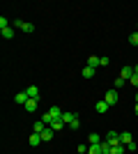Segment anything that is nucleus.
<instances>
[{"instance_id": "20", "label": "nucleus", "mask_w": 138, "mask_h": 154, "mask_svg": "<svg viewBox=\"0 0 138 154\" xmlns=\"http://www.w3.org/2000/svg\"><path fill=\"white\" fill-rule=\"evenodd\" d=\"M87 154H104L101 152V145H90V147H87Z\"/></svg>"}, {"instance_id": "11", "label": "nucleus", "mask_w": 138, "mask_h": 154, "mask_svg": "<svg viewBox=\"0 0 138 154\" xmlns=\"http://www.w3.org/2000/svg\"><path fill=\"white\" fill-rule=\"evenodd\" d=\"M120 143H122V145H129V143H133V136L129 134V131H124V134H120Z\"/></svg>"}, {"instance_id": "18", "label": "nucleus", "mask_w": 138, "mask_h": 154, "mask_svg": "<svg viewBox=\"0 0 138 154\" xmlns=\"http://www.w3.org/2000/svg\"><path fill=\"white\" fill-rule=\"evenodd\" d=\"M108 108H111V106H108V103H106L104 99H101V101H97V113H106Z\"/></svg>"}, {"instance_id": "8", "label": "nucleus", "mask_w": 138, "mask_h": 154, "mask_svg": "<svg viewBox=\"0 0 138 154\" xmlns=\"http://www.w3.org/2000/svg\"><path fill=\"white\" fill-rule=\"evenodd\" d=\"M131 76H133V67H122V71H120V78H124V81H129Z\"/></svg>"}, {"instance_id": "2", "label": "nucleus", "mask_w": 138, "mask_h": 154, "mask_svg": "<svg viewBox=\"0 0 138 154\" xmlns=\"http://www.w3.org/2000/svg\"><path fill=\"white\" fill-rule=\"evenodd\" d=\"M104 101L108 103V106H115V103H118V92H115V90H108L104 94Z\"/></svg>"}, {"instance_id": "6", "label": "nucleus", "mask_w": 138, "mask_h": 154, "mask_svg": "<svg viewBox=\"0 0 138 154\" xmlns=\"http://www.w3.org/2000/svg\"><path fill=\"white\" fill-rule=\"evenodd\" d=\"M28 143H30V147H37L39 143H44V138H41V134H32L28 138Z\"/></svg>"}, {"instance_id": "7", "label": "nucleus", "mask_w": 138, "mask_h": 154, "mask_svg": "<svg viewBox=\"0 0 138 154\" xmlns=\"http://www.w3.org/2000/svg\"><path fill=\"white\" fill-rule=\"evenodd\" d=\"M74 120H78V115H76V113H62V122H65L67 127H69Z\"/></svg>"}, {"instance_id": "3", "label": "nucleus", "mask_w": 138, "mask_h": 154, "mask_svg": "<svg viewBox=\"0 0 138 154\" xmlns=\"http://www.w3.org/2000/svg\"><path fill=\"white\" fill-rule=\"evenodd\" d=\"M104 140H108V145H122V143H120V134H115V131H108V134H106V138Z\"/></svg>"}, {"instance_id": "10", "label": "nucleus", "mask_w": 138, "mask_h": 154, "mask_svg": "<svg viewBox=\"0 0 138 154\" xmlns=\"http://www.w3.org/2000/svg\"><path fill=\"white\" fill-rule=\"evenodd\" d=\"M53 136H55V131H53L51 127H46L44 131H41V138H44V143H48V140L53 138Z\"/></svg>"}, {"instance_id": "9", "label": "nucleus", "mask_w": 138, "mask_h": 154, "mask_svg": "<svg viewBox=\"0 0 138 154\" xmlns=\"http://www.w3.org/2000/svg\"><path fill=\"white\" fill-rule=\"evenodd\" d=\"M101 143H104V140H101V136H99V134H90V136H87V145H101Z\"/></svg>"}, {"instance_id": "21", "label": "nucleus", "mask_w": 138, "mask_h": 154, "mask_svg": "<svg viewBox=\"0 0 138 154\" xmlns=\"http://www.w3.org/2000/svg\"><path fill=\"white\" fill-rule=\"evenodd\" d=\"M44 129H46V124L41 122V120H37V122H35V134H41Z\"/></svg>"}, {"instance_id": "29", "label": "nucleus", "mask_w": 138, "mask_h": 154, "mask_svg": "<svg viewBox=\"0 0 138 154\" xmlns=\"http://www.w3.org/2000/svg\"><path fill=\"white\" fill-rule=\"evenodd\" d=\"M78 127H81V120H74V122L69 124V129H78Z\"/></svg>"}, {"instance_id": "25", "label": "nucleus", "mask_w": 138, "mask_h": 154, "mask_svg": "<svg viewBox=\"0 0 138 154\" xmlns=\"http://www.w3.org/2000/svg\"><path fill=\"white\" fill-rule=\"evenodd\" d=\"M2 28H9V21H7L5 16H0V30H2Z\"/></svg>"}, {"instance_id": "4", "label": "nucleus", "mask_w": 138, "mask_h": 154, "mask_svg": "<svg viewBox=\"0 0 138 154\" xmlns=\"http://www.w3.org/2000/svg\"><path fill=\"white\" fill-rule=\"evenodd\" d=\"M37 106H39V99H28L23 108H26L28 113H35V110H37Z\"/></svg>"}, {"instance_id": "13", "label": "nucleus", "mask_w": 138, "mask_h": 154, "mask_svg": "<svg viewBox=\"0 0 138 154\" xmlns=\"http://www.w3.org/2000/svg\"><path fill=\"white\" fill-rule=\"evenodd\" d=\"M51 129H53V131H62V129H65V122H62V117H58V120H53Z\"/></svg>"}, {"instance_id": "32", "label": "nucleus", "mask_w": 138, "mask_h": 154, "mask_svg": "<svg viewBox=\"0 0 138 154\" xmlns=\"http://www.w3.org/2000/svg\"><path fill=\"white\" fill-rule=\"evenodd\" d=\"M133 74H138V64H133Z\"/></svg>"}, {"instance_id": "1", "label": "nucleus", "mask_w": 138, "mask_h": 154, "mask_svg": "<svg viewBox=\"0 0 138 154\" xmlns=\"http://www.w3.org/2000/svg\"><path fill=\"white\" fill-rule=\"evenodd\" d=\"M14 28H19L21 32H35V26L28 21H14Z\"/></svg>"}, {"instance_id": "17", "label": "nucleus", "mask_w": 138, "mask_h": 154, "mask_svg": "<svg viewBox=\"0 0 138 154\" xmlns=\"http://www.w3.org/2000/svg\"><path fill=\"white\" fill-rule=\"evenodd\" d=\"M127 152V145H113L111 147V154H124Z\"/></svg>"}, {"instance_id": "33", "label": "nucleus", "mask_w": 138, "mask_h": 154, "mask_svg": "<svg viewBox=\"0 0 138 154\" xmlns=\"http://www.w3.org/2000/svg\"><path fill=\"white\" fill-rule=\"evenodd\" d=\"M133 101H136V103H138V92H136V97H133Z\"/></svg>"}, {"instance_id": "26", "label": "nucleus", "mask_w": 138, "mask_h": 154, "mask_svg": "<svg viewBox=\"0 0 138 154\" xmlns=\"http://www.w3.org/2000/svg\"><path fill=\"white\" fill-rule=\"evenodd\" d=\"M129 83H131V85H133V88H138V74H133V76H131V78H129Z\"/></svg>"}, {"instance_id": "31", "label": "nucleus", "mask_w": 138, "mask_h": 154, "mask_svg": "<svg viewBox=\"0 0 138 154\" xmlns=\"http://www.w3.org/2000/svg\"><path fill=\"white\" fill-rule=\"evenodd\" d=\"M133 115H136V117H138V103H136V108H133Z\"/></svg>"}, {"instance_id": "24", "label": "nucleus", "mask_w": 138, "mask_h": 154, "mask_svg": "<svg viewBox=\"0 0 138 154\" xmlns=\"http://www.w3.org/2000/svg\"><path fill=\"white\" fill-rule=\"evenodd\" d=\"M101 152H104V154H111V145H108V140L101 143Z\"/></svg>"}, {"instance_id": "28", "label": "nucleus", "mask_w": 138, "mask_h": 154, "mask_svg": "<svg viewBox=\"0 0 138 154\" xmlns=\"http://www.w3.org/2000/svg\"><path fill=\"white\" fill-rule=\"evenodd\" d=\"M124 83H127L124 78H115V88H122V85H124Z\"/></svg>"}, {"instance_id": "19", "label": "nucleus", "mask_w": 138, "mask_h": 154, "mask_svg": "<svg viewBox=\"0 0 138 154\" xmlns=\"http://www.w3.org/2000/svg\"><path fill=\"white\" fill-rule=\"evenodd\" d=\"M81 74H83V78H92V76H94V69H92V67H87V64H85Z\"/></svg>"}, {"instance_id": "30", "label": "nucleus", "mask_w": 138, "mask_h": 154, "mask_svg": "<svg viewBox=\"0 0 138 154\" xmlns=\"http://www.w3.org/2000/svg\"><path fill=\"white\" fill-rule=\"evenodd\" d=\"M127 152H136V143H129V145H127Z\"/></svg>"}, {"instance_id": "5", "label": "nucleus", "mask_w": 138, "mask_h": 154, "mask_svg": "<svg viewBox=\"0 0 138 154\" xmlns=\"http://www.w3.org/2000/svg\"><path fill=\"white\" fill-rule=\"evenodd\" d=\"M28 99H30V97H28V92H26V90H23V92H19V94L14 97V101L19 103V106H26V101H28Z\"/></svg>"}, {"instance_id": "22", "label": "nucleus", "mask_w": 138, "mask_h": 154, "mask_svg": "<svg viewBox=\"0 0 138 154\" xmlns=\"http://www.w3.org/2000/svg\"><path fill=\"white\" fill-rule=\"evenodd\" d=\"M41 122L51 127V124H53V117H51V113H44V115H41Z\"/></svg>"}, {"instance_id": "14", "label": "nucleus", "mask_w": 138, "mask_h": 154, "mask_svg": "<svg viewBox=\"0 0 138 154\" xmlns=\"http://www.w3.org/2000/svg\"><path fill=\"white\" fill-rule=\"evenodd\" d=\"M48 113H51V117H53V120L62 117V110H60V106H51V108H48Z\"/></svg>"}, {"instance_id": "12", "label": "nucleus", "mask_w": 138, "mask_h": 154, "mask_svg": "<svg viewBox=\"0 0 138 154\" xmlns=\"http://www.w3.org/2000/svg\"><path fill=\"white\" fill-rule=\"evenodd\" d=\"M99 64H101V58H97V55H90V58H87V67H92V69H97Z\"/></svg>"}, {"instance_id": "15", "label": "nucleus", "mask_w": 138, "mask_h": 154, "mask_svg": "<svg viewBox=\"0 0 138 154\" xmlns=\"http://www.w3.org/2000/svg\"><path fill=\"white\" fill-rule=\"evenodd\" d=\"M2 39H12L14 37V26H9V28H2Z\"/></svg>"}, {"instance_id": "23", "label": "nucleus", "mask_w": 138, "mask_h": 154, "mask_svg": "<svg viewBox=\"0 0 138 154\" xmlns=\"http://www.w3.org/2000/svg\"><path fill=\"white\" fill-rule=\"evenodd\" d=\"M129 44L138 46V30H136V32H131V35H129Z\"/></svg>"}, {"instance_id": "16", "label": "nucleus", "mask_w": 138, "mask_h": 154, "mask_svg": "<svg viewBox=\"0 0 138 154\" xmlns=\"http://www.w3.org/2000/svg\"><path fill=\"white\" fill-rule=\"evenodd\" d=\"M26 92H28V97H30V99H39V90H37L35 85H30Z\"/></svg>"}, {"instance_id": "27", "label": "nucleus", "mask_w": 138, "mask_h": 154, "mask_svg": "<svg viewBox=\"0 0 138 154\" xmlns=\"http://www.w3.org/2000/svg\"><path fill=\"white\" fill-rule=\"evenodd\" d=\"M87 147L90 145H78V154H87Z\"/></svg>"}]
</instances>
